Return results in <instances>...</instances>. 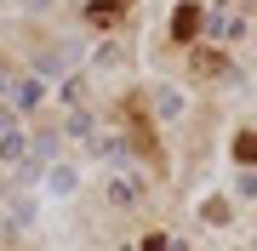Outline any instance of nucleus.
Segmentation results:
<instances>
[{
	"instance_id": "obj_3",
	"label": "nucleus",
	"mask_w": 257,
	"mask_h": 251,
	"mask_svg": "<svg viewBox=\"0 0 257 251\" xmlns=\"http://www.w3.org/2000/svg\"><path fill=\"white\" fill-rule=\"evenodd\" d=\"M234 154H240V160H257V137H251V131H246V137H234Z\"/></svg>"
},
{
	"instance_id": "obj_1",
	"label": "nucleus",
	"mask_w": 257,
	"mask_h": 251,
	"mask_svg": "<svg viewBox=\"0 0 257 251\" xmlns=\"http://www.w3.org/2000/svg\"><path fill=\"white\" fill-rule=\"evenodd\" d=\"M194 35H200V6H194V0H183V6L172 12V40H183V46H189Z\"/></svg>"
},
{
	"instance_id": "obj_2",
	"label": "nucleus",
	"mask_w": 257,
	"mask_h": 251,
	"mask_svg": "<svg viewBox=\"0 0 257 251\" xmlns=\"http://www.w3.org/2000/svg\"><path fill=\"white\" fill-rule=\"evenodd\" d=\"M120 6H126V0H103V6H92V23H109Z\"/></svg>"
}]
</instances>
